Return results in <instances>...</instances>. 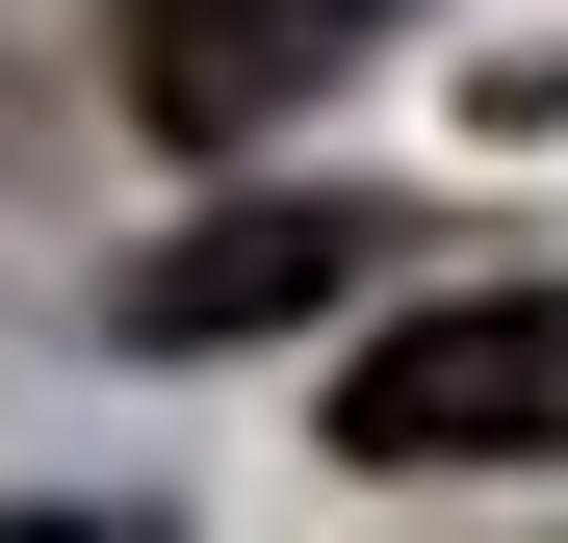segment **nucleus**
I'll use <instances>...</instances> for the list:
<instances>
[{
    "label": "nucleus",
    "instance_id": "1",
    "mask_svg": "<svg viewBox=\"0 0 568 543\" xmlns=\"http://www.w3.org/2000/svg\"><path fill=\"white\" fill-rule=\"evenodd\" d=\"M336 466L362 492H439V466H568V285H465L336 389Z\"/></svg>",
    "mask_w": 568,
    "mask_h": 543
},
{
    "label": "nucleus",
    "instance_id": "3",
    "mask_svg": "<svg viewBox=\"0 0 568 543\" xmlns=\"http://www.w3.org/2000/svg\"><path fill=\"white\" fill-rule=\"evenodd\" d=\"M362 259H388V208L284 181V208H207V233H155L130 285H104V336H130V362H207V336H284V311H336Z\"/></svg>",
    "mask_w": 568,
    "mask_h": 543
},
{
    "label": "nucleus",
    "instance_id": "2",
    "mask_svg": "<svg viewBox=\"0 0 568 543\" xmlns=\"http://www.w3.org/2000/svg\"><path fill=\"white\" fill-rule=\"evenodd\" d=\"M388 27H414V0H130V104L181 155H258L284 104H336Z\"/></svg>",
    "mask_w": 568,
    "mask_h": 543
}]
</instances>
